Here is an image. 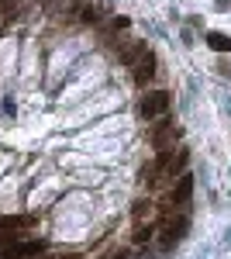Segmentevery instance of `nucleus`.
Wrapping results in <instances>:
<instances>
[{
    "label": "nucleus",
    "instance_id": "2",
    "mask_svg": "<svg viewBox=\"0 0 231 259\" xmlns=\"http://www.w3.org/2000/svg\"><path fill=\"white\" fill-rule=\"evenodd\" d=\"M190 197H193V177H190V173H183V177H179V183L169 190V197L159 204L162 218H169V214H176V211H187Z\"/></svg>",
    "mask_w": 231,
    "mask_h": 259
},
{
    "label": "nucleus",
    "instance_id": "10",
    "mask_svg": "<svg viewBox=\"0 0 231 259\" xmlns=\"http://www.w3.org/2000/svg\"><path fill=\"white\" fill-rule=\"evenodd\" d=\"M149 239H155V225H145V221H142V225H135L131 242H138V245H142V242H149Z\"/></svg>",
    "mask_w": 231,
    "mask_h": 259
},
{
    "label": "nucleus",
    "instance_id": "3",
    "mask_svg": "<svg viewBox=\"0 0 231 259\" xmlns=\"http://www.w3.org/2000/svg\"><path fill=\"white\" fill-rule=\"evenodd\" d=\"M149 139H152L155 152H169L176 142H179V128H176V121L169 118H155L149 124Z\"/></svg>",
    "mask_w": 231,
    "mask_h": 259
},
{
    "label": "nucleus",
    "instance_id": "6",
    "mask_svg": "<svg viewBox=\"0 0 231 259\" xmlns=\"http://www.w3.org/2000/svg\"><path fill=\"white\" fill-rule=\"evenodd\" d=\"M45 252V242H21V239H14V242H4L0 245V259H35V256H41Z\"/></svg>",
    "mask_w": 231,
    "mask_h": 259
},
{
    "label": "nucleus",
    "instance_id": "9",
    "mask_svg": "<svg viewBox=\"0 0 231 259\" xmlns=\"http://www.w3.org/2000/svg\"><path fill=\"white\" fill-rule=\"evenodd\" d=\"M152 207H155V204H152V200H145V197L135 200V204H131V218H135V225H142V221L149 218V214H152Z\"/></svg>",
    "mask_w": 231,
    "mask_h": 259
},
{
    "label": "nucleus",
    "instance_id": "12",
    "mask_svg": "<svg viewBox=\"0 0 231 259\" xmlns=\"http://www.w3.org/2000/svg\"><path fill=\"white\" fill-rule=\"evenodd\" d=\"M79 11H83V21H86V24H97V21L104 18V11H100L97 4H79Z\"/></svg>",
    "mask_w": 231,
    "mask_h": 259
},
{
    "label": "nucleus",
    "instance_id": "8",
    "mask_svg": "<svg viewBox=\"0 0 231 259\" xmlns=\"http://www.w3.org/2000/svg\"><path fill=\"white\" fill-rule=\"evenodd\" d=\"M152 76H155V56H152V52H145V56L138 59V66H135V83H138V87H149Z\"/></svg>",
    "mask_w": 231,
    "mask_h": 259
},
{
    "label": "nucleus",
    "instance_id": "1",
    "mask_svg": "<svg viewBox=\"0 0 231 259\" xmlns=\"http://www.w3.org/2000/svg\"><path fill=\"white\" fill-rule=\"evenodd\" d=\"M187 162H190V152H187V149H169V152H159V156H155L149 166L155 169V183H159V180H176V177H183Z\"/></svg>",
    "mask_w": 231,
    "mask_h": 259
},
{
    "label": "nucleus",
    "instance_id": "13",
    "mask_svg": "<svg viewBox=\"0 0 231 259\" xmlns=\"http://www.w3.org/2000/svg\"><path fill=\"white\" fill-rule=\"evenodd\" d=\"M107 259H124V252H117V249H114V252H111Z\"/></svg>",
    "mask_w": 231,
    "mask_h": 259
},
{
    "label": "nucleus",
    "instance_id": "11",
    "mask_svg": "<svg viewBox=\"0 0 231 259\" xmlns=\"http://www.w3.org/2000/svg\"><path fill=\"white\" fill-rule=\"evenodd\" d=\"M207 45H211L214 52H228L231 38H228V35H221V31H211V35H207Z\"/></svg>",
    "mask_w": 231,
    "mask_h": 259
},
{
    "label": "nucleus",
    "instance_id": "7",
    "mask_svg": "<svg viewBox=\"0 0 231 259\" xmlns=\"http://www.w3.org/2000/svg\"><path fill=\"white\" fill-rule=\"evenodd\" d=\"M145 52H149V45H145L142 38H131L128 45H124V49H121V66H131V69H135L138 59H142Z\"/></svg>",
    "mask_w": 231,
    "mask_h": 259
},
{
    "label": "nucleus",
    "instance_id": "5",
    "mask_svg": "<svg viewBox=\"0 0 231 259\" xmlns=\"http://www.w3.org/2000/svg\"><path fill=\"white\" fill-rule=\"evenodd\" d=\"M187 228H190V221H187V214H169V218L162 221V228H159V235H155V242L162 245V249H173L176 242L187 235Z\"/></svg>",
    "mask_w": 231,
    "mask_h": 259
},
{
    "label": "nucleus",
    "instance_id": "4",
    "mask_svg": "<svg viewBox=\"0 0 231 259\" xmlns=\"http://www.w3.org/2000/svg\"><path fill=\"white\" fill-rule=\"evenodd\" d=\"M169 104H173V94H169V90H152V94H145V97L138 100V114H142L145 121L166 118Z\"/></svg>",
    "mask_w": 231,
    "mask_h": 259
}]
</instances>
